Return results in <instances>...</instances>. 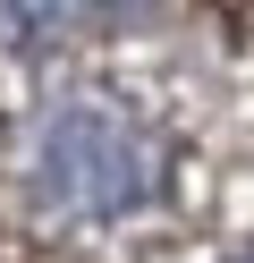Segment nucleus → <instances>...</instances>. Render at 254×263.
<instances>
[{
    "mask_svg": "<svg viewBox=\"0 0 254 263\" xmlns=\"http://www.w3.org/2000/svg\"><path fill=\"white\" fill-rule=\"evenodd\" d=\"M169 144L119 93H60L26 127V195L51 221H127L135 204L161 195Z\"/></svg>",
    "mask_w": 254,
    "mask_h": 263,
    "instance_id": "obj_1",
    "label": "nucleus"
},
{
    "mask_svg": "<svg viewBox=\"0 0 254 263\" xmlns=\"http://www.w3.org/2000/svg\"><path fill=\"white\" fill-rule=\"evenodd\" d=\"M237 263H254V255H237Z\"/></svg>",
    "mask_w": 254,
    "mask_h": 263,
    "instance_id": "obj_2",
    "label": "nucleus"
}]
</instances>
